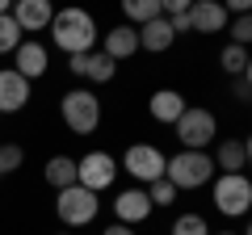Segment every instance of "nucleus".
I'll return each mask as SVG.
<instances>
[{
	"instance_id": "nucleus-5",
	"label": "nucleus",
	"mask_w": 252,
	"mask_h": 235,
	"mask_svg": "<svg viewBox=\"0 0 252 235\" xmlns=\"http://www.w3.org/2000/svg\"><path fill=\"white\" fill-rule=\"evenodd\" d=\"M252 206V181L244 172H215V210L227 218H244Z\"/></svg>"
},
{
	"instance_id": "nucleus-4",
	"label": "nucleus",
	"mask_w": 252,
	"mask_h": 235,
	"mask_svg": "<svg viewBox=\"0 0 252 235\" xmlns=\"http://www.w3.org/2000/svg\"><path fill=\"white\" fill-rule=\"evenodd\" d=\"M172 130H177V139H181V147H185V151H206V147L215 143V135H219V122H215V114H210V109L185 105V114L172 122Z\"/></svg>"
},
{
	"instance_id": "nucleus-25",
	"label": "nucleus",
	"mask_w": 252,
	"mask_h": 235,
	"mask_svg": "<svg viewBox=\"0 0 252 235\" xmlns=\"http://www.w3.org/2000/svg\"><path fill=\"white\" fill-rule=\"evenodd\" d=\"M21 160H26V151H21L17 143H0V176L17 172V168H21Z\"/></svg>"
},
{
	"instance_id": "nucleus-24",
	"label": "nucleus",
	"mask_w": 252,
	"mask_h": 235,
	"mask_svg": "<svg viewBox=\"0 0 252 235\" xmlns=\"http://www.w3.org/2000/svg\"><path fill=\"white\" fill-rule=\"evenodd\" d=\"M147 202H152V206H172V202H177V189H172V181H152L147 185Z\"/></svg>"
},
{
	"instance_id": "nucleus-3",
	"label": "nucleus",
	"mask_w": 252,
	"mask_h": 235,
	"mask_svg": "<svg viewBox=\"0 0 252 235\" xmlns=\"http://www.w3.org/2000/svg\"><path fill=\"white\" fill-rule=\"evenodd\" d=\"M59 118L72 135H93L101 126V97L93 88H72L59 101Z\"/></svg>"
},
{
	"instance_id": "nucleus-29",
	"label": "nucleus",
	"mask_w": 252,
	"mask_h": 235,
	"mask_svg": "<svg viewBox=\"0 0 252 235\" xmlns=\"http://www.w3.org/2000/svg\"><path fill=\"white\" fill-rule=\"evenodd\" d=\"M101 235H139V231H135V227H126V223H109Z\"/></svg>"
},
{
	"instance_id": "nucleus-18",
	"label": "nucleus",
	"mask_w": 252,
	"mask_h": 235,
	"mask_svg": "<svg viewBox=\"0 0 252 235\" xmlns=\"http://www.w3.org/2000/svg\"><path fill=\"white\" fill-rule=\"evenodd\" d=\"M210 160H215V172H244L248 168V143L244 139H219Z\"/></svg>"
},
{
	"instance_id": "nucleus-26",
	"label": "nucleus",
	"mask_w": 252,
	"mask_h": 235,
	"mask_svg": "<svg viewBox=\"0 0 252 235\" xmlns=\"http://www.w3.org/2000/svg\"><path fill=\"white\" fill-rule=\"evenodd\" d=\"M227 34H231L235 46H248V42H252V17H248V13H240V17L231 21V29H227Z\"/></svg>"
},
{
	"instance_id": "nucleus-8",
	"label": "nucleus",
	"mask_w": 252,
	"mask_h": 235,
	"mask_svg": "<svg viewBox=\"0 0 252 235\" xmlns=\"http://www.w3.org/2000/svg\"><path fill=\"white\" fill-rule=\"evenodd\" d=\"M164 160L168 155L160 151V147H152V143H130L126 147V155H122V168L135 176V181H160L164 176Z\"/></svg>"
},
{
	"instance_id": "nucleus-7",
	"label": "nucleus",
	"mask_w": 252,
	"mask_h": 235,
	"mask_svg": "<svg viewBox=\"0 0 252 235\" xmlns=\"http://www.w3.org/2000/svg\"><path fill=\"white\" fill-rule=\"evenodd\" d=\"M114 181H118V160L109 151H89L84 160H76V185L101 193V189H109Z\"/></svg>"
},
{
	"instance_id": "nucleus-28",
	"label": "nucleus",
	"mask_w": 252,
	"mask_h": 235,
	"mask_svg": "<svg viewBox=\"0 0 252 235\" xmlns=\"http://www.w3.org/2000/svg\"><path fill=\"white\" fill-rule=\"evenodd\" d=\"M189 4H193V0H160V13H168V17H172V13H185Z\"/></svg>"
},
{
	"instance_id": "nucleus-10",
	"label": "nucleus",
	"mask_w": 252,
	"mask_h": 235,
	"mask_svg": "<svg viewBox=\"0 0 252 235\" xmlns=\"http://www.w3.org/2000/svg\"><path fill=\"white\" fill-rule=\"evenodd\" d=\"M34 97V84L13 67H0V114H21Z\"/></svg>"
},
{
	"instance_id": "nucleus-12",
	"label": "nucleus",
	"mask_w": 252,
	"mask_h": 235,
	"mask_svg": "<svg viewBox=\"0 0 252 235\" xmlns=\"http://www.w3.org/2000/svg\"><path fill=\"white\" fill-rule=\"evenodd\" d=\"M185 13H189L193 34H223V29H227V9H223V0H193Z\"/></svg>"
},
{
	"instance_id": "nucleus-15",
	"label": "nucleus",
	"mask_w": 252,
	"mask_h": 235,
	"mask_svg": "<svg viewBox=\"0 0 252 235\" xmlns=\"http://www.w3.org/2000/svg\"><path fill=\"white\" fill-rule=\"evenodd\" d=\"M135 29H139V51H147V55H164L177 42L168 17H152V21H143V26H135Z\"/></svg>"
},
{
	"instance_id": "nucleus-19",
	"label": "nucleus",
	"mask_w": 252,
	"mask_h": 235,
	"mask_svg": "<svg viewBox=\"0 0 252 235\" xmlns=\"http://www.w3.org/2000/svg\"><path fill=\"white\" fill-rule=\"evenodd\" d=\"M42 176H46V185H51L55 193L67 189V185H76V160L72 155H51L46 168H42Z\"/></svg>"
},
{
	"instance_id": "nucleus-1",
	"label": "nucleus",
	"mask_w": 252,
	"mask_h": 235,
	"mask_svg": "<svg viewBox=\"0 0 252 235\" xmlns=\"http://www.w3.org/2000/svg\"><path fill=\"white\" fill-rule=\"evenodd\" d=\"M51 42L59 46L63 55H80V51H93V42H97V17H93L89 9H80V4H67V9H55L51 17Z\"/></svg>"
},
{
	"instance_id": "nucleus-2",
	"label": "nucleus",
	"mask_w": 252,
	"mask_h": 235,
	"mask_svg": "<svg viewBox=\"0 0 252 235\" xmlns=\"http://www.w3.org/2000/svg\"><path fill=\"white\" fill-rule=\"evenodd\" d=\"M164 181H172V189H202V185L215 181V160L210 151H185L181 147L177 155L164 160Z\"/></svg>"
},
{
	"instance_id": "nucleus-17",
	"label": "nucleus",
	"mask_w": 252,
	"mask_h": 235,
	"mask_svg": "<svg viewBox=\"0 0 252 235\" xmlns=\"http://www.w3.org/2000/svg\"><path fill=\"white\" fill-rule=\"evenodd\" d=\"M101 51L109 55V59H114V63H122V59H130V55H139V29L135 26H114L105 34V46H101Z\"/></svg>"
},
{
	"instance_id": "nucleus-30",
	"label": "nucleus",
	"mask_w": 252,
	"mask_h": 235,
	"mask_svg": "<svg viewBox=\"0 0 252 235\" xmlns=\"http://www.w3.org/2000/svg\"><path fill=\"white\" fill-rule=\"evenodd\" d=\"M223 9H227V13H235V17H240V13H248V9H252V0H227Z\"/></svg>"
},
{
	"instance_id": "nucleus-14",
	"label": "nucleus",
	"mask_w": 252,
	"mask_h": 235,
	"mask_svg": "<svg viewBox=\"0 0 252 235\" xmlns=\"http://www.w3.org/2000/svg\"><path fill=\"white\" fill-rule=\"evenodd\" d=\"M152 202H147V189H122L118 193V202H114V214H118V223H126V227H139V223H147L152 218Z\"/></svg>"
},
{
	"instance_id": "nucleus-27",
	"label": "nucleus",
	"mask_w": 252,
	"mask_h": 235,
	"mask_svg": "<svg viewBox=\"0 0 252 235\" xmlns=\"http://www.w3.org/2000/svg\"><path fill=\"white\" fill-rule=\"evenodd\" d=\"M231 97L235 101H248L252 97V76L244 72V76H231Z\"/></svg>"
},
{
	"instance_id": "nucleus-31",
	"label": "nucleus",
	"mask_w": 252,
	"mask_h": 235,
	"mask_svg": "<svg viewBox=\"0 0 252 235\" xmlns=\"http://www.w3.org/2000/svg\"><path fill=\"white\" fill-rule=\"evenodd\" d=\"M13 9V0H0V13H9Z\"/></svg>"
},
{
	"instance_id": "nucleus-21",
	"label": "nucleus",
	"mask_w": 252,
	"mask_h": 235,
	"mask_svg": "<svg viewBox=\"0 0 252 235\" xmlns=\"http://www.w3.org/2000/svg\"><path fill=\"white\" fill-rule=\"evenodd\" d=\"M219 63H223V72L227 76H244V72H248V46H235V42H227L223 46V55H219Z\"/></svg>"
},
{
	"instance_id": "nucleus-6",
	"label": "nucleus",
	"mask_w": 252,
	"mask_h": 235,
	"mask_svg": "<svg viewBox=\"0 0 252 235\" xmlns=\"http://www.w3.org/2000/svg\"><path fill=\"white\" fill-rule=\"evenodd\" d=\"M101 202L93 189H84V185H67V189L55 193V214H59L63 227H89L93 218H97Z\"/></svg>"
},
{
	"instance_id": "nucleus-32",
	"label": "nucleus",
	"mask_w": 252,
	"mask_h": 235,
	"mask_svg": "<svg viewBox=\"0 0 252 235\" xmlns=\"http://www.w3.org/2000/svg\"><path fill=\"white\" fill-rule=\"evenodd\" d=\"M210 235H235V231H210Z\"/></svg>"
},
{
	"instance_id": "nucleus-22",
	"label": "nucleus",
	"mask_w": 252,
	"mask_h": 235,
	"mask_svg": "<svg viewBox=\"0 0 252 235\" xmlns=\"http://www.w3.org/2000/svg\"><path fill=\"white\" fill-rule=\"evenodd\" d=\"M21 38H26V34H21V26L9 17V13H0V55H13L21 46Z\"/></svg>"
},
{
	"instance_id": "nucleus-20",
	"label": "nucleus",
	"mask_w": 252,
	"mask_h": 235,
	"mask_svg": "<svg viewBox=\"0 0 252 235\" xmlns=\"http://www.w3.org/2000/svg\"><path fill=\"white\" fill-rule=\"evenodd\" d=\"M118 4H122L126 26H143V21H152V17H164L160 0H118Z\"/></svg>"
},
{
	"instance_id": "nucleus-13",
	"label": "nucleus",
	"mask_w": 252,
	"mask_h": 235,
	"mask_svg": "<svg viewBox=\"0 0 252 235\" xmlns=\"http://www.w3.org/2000/svg\"><path fill=\"white\" fill-rule=\"evenodd\" d=\"M13 59H17V63H13V72H21L30 84H34L38 76H46V67H51L46 46H42V42H30V38H21V46L13 51Z\"/></svg>"
},
{
	"instance_id": "nucleus-23",
	"label": "nucleus",
	"mask_w": 252,
	"mask_h": 235,
	"mask_svg": "<svg viewBox=\"0 0 252 235\" xmlns=\"http://www.w3.org/2000/svg\"><path fill=\"white\" fill-rule=\"evenodd\" d=\"M168 235H210V223L202 214H181L177 223H172Z\"/></svg>"
},
{
	"instance_id": "nucleus-11",
	"label": "nucleus",
	"mask_w": 252,
	"mask_h": 235,
	"mask_svg": "<svg viewBox=\"0 0 252 235\" xmlns=\"http://www.w3.org/2000/svg\"><path fill=\"white\" fill-rule=\"evenodd\" d=\"M9 17L21 26V34H38V29H46V26H51L55 4H51V0H13Z\"/></svg>"
},
{
	"instance_id": "nucleus-9",
	"label": "nucleus",
	"mask_w": 252,
	"mask_h": 235,
	"mask_svg": "<svg viewBox=\"0 0 252 235\" xmlns=\"http://www.w3.org/2000/svg\"><path fill=\"white\" fill-rule=\"evenodd\" d=\"M67 72L89 80V84H109L118 76V63L105 51H80V55H67Z\"/></svg>"
},
{
	"instance_id": "nucleus-33",
	"label": "nucleus",
	"mask_w": 252,
	"mask_h": 235,
	"mask_svg": "<svg viewBox=\"0 0 252 235\" xmlns=\"http://www.w3.org/2000/svg\"><path fill=\"white\" fill-rule=\"evenodd\" d=\"M59 235H67V231H59Z\"/></svg>"
},
{
	"instance_id": "nucleus-16",
	"label": "nucleus",
	"mask_w": 252,
	"mask_h": 235,
	"mask_svg": "<svg viewBox=\"0 0 252 235\" xmlns=\"http://www.w3.org/2000/svg\"><path fill=\"white\" fill-rule=\"evenodd\" d=\"M185 105H189V101L181 97L177 88H156L152 101H147V114H152L156 122H164V126H172V122L185 114Z\"/></svg>"
}]
</instances>
